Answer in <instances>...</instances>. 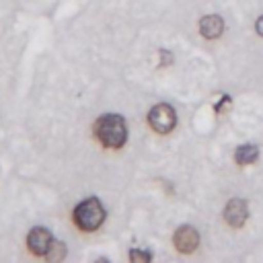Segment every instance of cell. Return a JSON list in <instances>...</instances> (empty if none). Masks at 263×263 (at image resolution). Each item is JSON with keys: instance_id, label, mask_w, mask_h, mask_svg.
Returning <instances> with one entry per match:
<instances>
[{"instance_id": "cell-5", "label": "cell", "mask_w": 263, "mask_h": 263, "mask_svg": "<svg viewBox=\"0 0 263 263\" xmlns=\"http://www.w3.org/2000/svg\"><path fill=\"white\" fill-rule=\"evenodd\" d=\"M173 242H175V249L179 251V253H183V255H189V253H193L195 249H197V245H199V234H197V230L193 228V226H181V228H177V232H175V236H173Z\"/></svg>"}, {"instance_id": "cell-7", "label": "cell", "mask_w": 263, "mask_h": 263, "mask_svg": "<svg viewBox=\"0 0 263 263\" xmlns=\"http://www.w3.org/2000/svg\"><path fill=\"white\" fill-rule=\"evenodd\" d=\"M222 31H224V21L218 14H208L199 21V33L205 39H216L222 35Z\"/></svg>"}, {"instance_id": "cell-10", "label": "cell", "mask_w": 263, "mask_h": 263, "mask_svg": "<svg viewBox=\"0 0 263 263\" xmlns=\"http://www.w3.org/2000/svg\"><path fill=\"white\" fill-rule=\"evenodd\" d=\"M129 259H132L134 263H148V261L152 259V255H150L148 251H140V249H132V251H129Z\"/></svg>"}, {"instance_id": "cell-2", "label": "cell", "mask_w": 263, "mask_h": 263, "mask_svg": "<svg viewBox=\"0 0 263 263\" xmlns=\"http://www.w3.org/2000/svg\"><path fill=\"white\" fill-rule=\"evenodd\" d=\"M74 224L82 230V232H92L97 230L103 220H105V210L101 205V201L97 197H86L84 201H80L76 208H74Z\"/></svg>"}, {"instance_id": "cell-1", "label": "cell", "mask_w": 263, "mask_h": 263, "mask_svg": "<svg viewBox=\"0 0 263 263\" xmlns=\"http://www.w3.org/2000/svg\"><path fill=\"white\" fill-rule=\"evenodd\" d=\"M95 138L105 146V148H121L127 140V125L121 115L117 113H107L101 115L95 121Z\"/></svg>"}, {"instance_id": "cell-11", "label": "cell", "mask_w": 263, "mask_h": 263, "mask_svg": "<svg viewBox=\"0 0 263 263\" xmlns=\"http://www.w3.org/2000/svg\"><path fill=\"white\" fill-rule=\"evenodd\" d=\"M160 58H162V66H166V64L171 62V55H168L166 49H160Z\"/></svg>"}, {"instance_id": "cell-4", "label": "cell", "mask_w": 263, "mask_h": 263, "mask_svg": "<svg viewBox=\"0 0 263 263\" xmlns=\"http://www.w3.org/2000/svg\"><path fill=\"white\" fill-rule=\"evenodd\" d=\"M51 240H53V238H51V232H49L47 228L35 226V228H31V232H29V236H27V247H29V251H31L33 255L45 257L47 251H49Z\"/></svg>"}, {"instance_id": "cell-12", "label": "cell", "mask_w": 263, "mask_h": 263, "mask_svg": "<svg viewBox=\"0 0 263 263\" xmlns=\"http://www.w3.org/2000/svg\"><path fill=\"white\" fill-rule=\"evenodd\" d=\"M255 29H257V33L263 37V16H259V18H257V23H255Z\"/></svg>"}, {"instance_id": "cell-6", "label": "cell", "mask_w": 263, "mask_h": 263, "mask_svg": "<svg viewBox=\"0 0 263 263\" xmlns=\"http://www.w3.org/2000/svg\"><path fill=\"white\" fill-rule=\"evenodd\" d=\"M247 216H249V210H247L245 199L234 197V199H230V201L226 203V208H224V220H226V224L232 226V228H240V226L247 222Z\"/></svg>"}, {"instance_id": "cell-9", "label": "cell", "mask_w": 263, "mask_h": 263, "mask_svg": "<svg viewBox=\"0 0 263 263\" xmlns=\"http://www.w3.org/2000/svg\"><path fill=\"white\" fill-rule=\"evenodd\" d=\"M64 257H66V245H64L62 240H51L45 259H47V261H62Z\"/></svg>"}, {"instance_id": "cell-8", "label": "cell", "mask_w": 263, "mask_h": 263, "mask_svg": "<svg viewBox=\"0 0 263 263\" xmlns=\"http://www.w3.org/2000/svg\"><path fill=\"white\" fill-rule=\"evenodd\" d=\"M257 156H259V148L253 146V144H242V146H238L236 152H234V160H236L238 164H251V162L257 160Z\"/></svg>"}, {"instance_id": "cell-3", "label": "cell", "mask_w": 263, "mask_h": 263, "mask_svg": "<svg viewBox=\"0 0 263 263\" xmlns=\"http://www.w3.org/2000/svg\"><path fill=\"white\" fill-rule=\"evenodd\" d=\"M148 125L158 132V134H168L173 132V127L177 125V113L171 105L166 103H160V105H154L148 113Z\"/></svg>"}]
</instances>
